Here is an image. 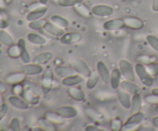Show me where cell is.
Instances as JSON below:
<instances>
[{"mask_svg":"<svg viewBox=\"0 0 158 131\" xmlns=\"http://www.w3.org/2000/svg\"><path fill=\"white\" fill-rule=\"evenodd\" d=\"M135 72L140 81L147 87H151L154 85V80L152 76L149 73L146 66L143 63H138L135 66Z\"/></svg>","mask_w":158,"mask_h":131,"instance_id":"obj_1","label":"cell"},{"mask_svg":"<svg viewBox=\"0 0 158 131\" xmlns=\"http://www.w3.org/2000/svg\"><path fill=\"white\" fill-rule=\"evenodd\" d=\"M119 69L121 72L122 76L125 78V80L129 81L135 82L136 75L135 69L131 62L125 59H122L119 62Z\"/></svg>","mask_w":158,"mask_h":131,"instance_id":"obj_2","label":"cell"},{"mask_svg":"<svg viewBox=\"0 0 158 131\" xmlns=\"http://www.w3.org/2000/svg\"><path fill=\"white\" fill-rule=\"evenodd\" d=\"M145 118V113L142 111L132 113V115L126 120L123 126V130H133L138 127Z\"/></svg>","mask_w":158,"mask_h":131,"instance_id":"obj_3","label":"cell"},{"mask_svg":"<svg viewBox=\"0 0 158 131\" xmlns=\"http://www.w3.org/2000/svg\"><path fill=\"white\" fill-rule=\"evenodd\" d=\"M70 66L77 73L80 74L83 77H87L91 72V69L87 63L80 58L71 59Z\"/></svg>","mask_w":158,"mask_h":131,"instance_id":"obj_4","label":"cell"},{"mask_svg":"<svg viewBox=\"0 0 158 131\" xmlns=\"http://www.w3.org/2000/svg\"><path fill=\"white\" fill-rule=\"evenodd\" d=\"M54 83L53 72L51 69H46L42 76L41 86L43 88V94L46 95L51 91Z\"/></svg>","mask_w":158,"mask_h":131,"instance_id":"obj_5","label":"cell"},{"mask_svg":"<svg viewBox=\"0 0 158 131\" xmlns=\"http://www.w3.org/2000/svg\"><path fill=\"white\" fill-rule=\"evenodd\" d=\"M92 14L97 17H101V18H106V17L110 16L113 15L114 9L112 6L104 4L95 5L91 9Z\"/></svg>","mask_w":158,"mask_h":131,"instance_id":"obj_6","label":"cell"},{"mask_svg":"<svg viewBox=\"0 0 158 131\" xmlns=\"http://www.w3.org/2000/svg\"><path fill=\"white\" fill-rule=\"evenodd\" d=\"M124 26L133 30H140L144 26V23L141 18L136 16H127L123 18Z\"/></svg>","mask_w":158,"mask_h":131,"instance_id":"obj_7","label":"cell"},{"mask_svg":"<svg viewBox=\"0 0 158 131\" xmlns=\"http://www.w3.org/2000/svg\"><path fill=\"white\" fill-rule=\"evenodd\" d=\"M82 39V35L77 32H69L64 33L60 37V42L64 45H72Z\"/></svg>","mask_w":158,"mask_h":131,"instance_id":"obj_8","label":"cell"},{"mask_svg":"<svg viewBox=\"0 0 158 131\" xmlns=\"http://www.w3.org/2000/svg\"><path fill=\"white\" fill-rule=\"evenodd\" d=\"M124 22H123V18H111V19L106 20L104 22L103 25V28L106 31H110V32H114V31L119 30L124 27Z\"/></svg>","mask_w":158,"mask_h":131,"instance_id":"obj_9","label":"cell"},{"mask_svg":"<svg viewBox=\"0 0 158 131\" xmlns=\"http://www.w3.org/2000/svg\"><path fill=\"white\" fill-rule=\"evenodd\" d=\"M56 112L64 119L74 118L78 114V111L72 106H61L56 108Z\"/></svg>","mask_w":158,"mask_h":131,"instance_id":"obj_10","label":"cell"},{"mask_svg":"<svg viewBox=\"0 0 158 131\" xmlns=\"http://www.w3.org/2000/svg\"><path fill=\"white\" fill-rule=\"evenodd\" d=\"M9 104L12 105L13 107L16 109H22V110H26L29 108V104L20 96L12 95L8 98Z\"/></svg>","mask_w":158,"mask_h":131,"instance_id":"obj_11","label":"cell"},{"mask_svg":"<svg viewBox=\"0 0 158 131\" xmlns=\"http://www.w3.org/2000/svg\"><path fill=\"white\" fill-rule=\"evenodd\" d=\"M48 11V8L46 7V5L41 6L40 7L36 8V9H33V10L29 11V13L26 15V20L28 22L34 21V20L40 19V18H43V16L46 14Z\"/></svg>","mask_w":158,"mask_h":131,"instance_id":"obj_12","label":"cell"},{"mask_svg":"<svg viewBox=\"0 0 158 131\" xmlns=\"http://www.w3.org/2000/svg\"><path fill=\"white\" fill-rule=\"evenodd\" d=\"M120 88L124 89L125 91L129 92L131 95H135V94H141L142 89L137 84L134 82L129 81V80H122L120 83Z\"/></svg>","mask_w":158,"mask_h":131,"instance_id":"obj_13","label":"cell"},{"mask_svg":"<svg viewBox=\"0 0 158 131\" xmlns=\"http://www.w3.org/2000/svg\"><path fill=\"white\" fill-rule=\"evenodd\" d=\"M97 69L99 72L100 79L105 84H109L110 82V73L106 63L103 61H99L97 64Z\"/></svg>","mask_w":158,"mask_h":131,"instance_id":"obj_14","label":"cell"},{"mask_svg":"<svg viewBox=\"0 0 158 131\" xmlns=\"http://www.w3.org/2000/svg\"><path fill=\"white\" fill-rule=\"evenodd\" d=\"M43 67L41 65L35 63H26L22 67V71L26 74V76H36L43 72Z\"/></svg>","mask_w":158,"mask_h":131,"instance_id":"obj_15","label":"cell"},{"mask_svg":"<svg viewBox=\"0 0 158 131\" xmlns=\"http://www.w3.org/2000/svg\"><path fill=\"white\" fill-rule=\"evenodd\" d=\"M26 74L21 72H15L9 74L6 78V83L8 85L13 86V85L17 84V83H23L26 79Z\"/></svg>","mask_w":158,"mask_h":131,"instance_id":"obj_16","label":"cell"},{"mask_svg":"<svg viewBox=\"0 0 158 131\" xmlns=\"http://www.w3.org/2000/svg\"><path fill=\"white\" fill-rule=\"evenodd\" d=\"M117 96L122 106H123L127 109H131V96L129 92L121 88H119L117 89Z\"/></svg>","mask_w":158,"mask_h":131,"instance_id":"obj_17","label":"cell"},{"mask_svg":"<svg viewBox=\"0 0 158 131\" xmlns=\"http://www.w3.org/2000/svg\"><path fill=\"white\" fill-rule=\"evenodd\" d=\"M68 93L73 100L78 102H82L86 98V94L80 86H73L68 88Z\"/></svg>","mask_w":158,"mask_h":131,"instance_id":"obj_18","label":"cell"},{"mask_svg":"<svg viewBox=\"0 0 158 131\" xmlns=\"http://www.w3.org/2000/svg\"><path fill=\"white\" fill-rule=\"evenodd\" d=\"M54 72L57 76L60 78H66V77L69 76L71 75L76 74V71L73 69L71 66H63V65H58L54 68Z\"/></svg>","mask_w":158,"mask_h":131,"instance_id":"obj_19","label":"cell"},{"mask_svg":"<svg viewBox=\"0 0 158 131\" xmlns=\"http://www.w3.org/2000/svg\"><path fill=\"white\" fill-rule=\"evenodd\" d=\"M43 29H44L48 34L56 37H61L62 35L65 33L64 29L59 27L56 25L54 24L53 23H52L51 21H48V20L47 23L45 25Z\"/></svg>","mask_w":158,"mask_h":131,"instance_id":"obj_20","label":"cell"},{"mask_svg":"<svg viewBox=\"0 0 158 131\" xmlns=\"http://www.w3.org/2000/svg\"><path fill=\"white\" fill-rule=\"evenodd\" d=\"M52 58H53V53L50 51H46V52H40V53L35 55L33 59H32V63L43 66V65L47 64L49 62H50Z\"/></svg>","mask_w":158,"mask_h":131,"instance_id":"obj_21","label":"cell"},{"mask_svg":"<svg viewBox=\"0 0 158 131\" xmlns=\"http://www.w3.org/2000/svg\"><path fill=\"white\" fill-rule=\"evenodd\" d=\"M83 76H82L81 75L78 73L73 74V75H71L69 76L66 77V78L62 79V84L64 86L66 87H70V86H78L79 84L83 82Z\"/></svg>","mask_w":158,"mask_h":131,"instance_id":"obj_22","label":"cell"},{"mask_svg":"<svg viewBox=\"0 0 158 131\" xmlns=\"http://www.w3.org/2000/svg\"><path fill=\"white\" fill-rule=\"evenodd\" d=\"M122 73L120 72L119 68H114L113 70L111 71L110 73V86L114 89L117 90V89L120 88V83H121L122 80Z\"/></svg>","mask_w":158,"mask_h":131,"instance_id":"obj_23","label":"cell"},{"mask_svg":"<svg viewBox=\"0 0 158 131\" xmlns=\"http://www.w3.org/2000/svg\"><path fill=\"white\" fill-rule=\"evenodd\" d=\"M17 44L19 46V47L21 48V58L22 61L26 64V63H29L31 62V55L29 54V52L28 51L27 48H26V43L24 39L20 38L18 40V43Z\"/></svg>","mask_w":158,"mask_h":131,"instance_id":"obj_24","label":"cell"},{"mask_svg":"<svg viewBox=\"0 0 158 131\" xmlns=\"http://www.w3.org/2000/svg\"><path fill=\"white\" fill-rule=\"evenodd\" d=\"M74 9H75L76 12L79 15H80L81 17L84 18H90L92 14V11L91 9L88 7L86 5H85L84 3L81 2L77 4V6H74Z\"/></svg>","mask_w":158,"mask_h":131,"instance_id":"obj_25","label":"cell"},{"mask_svg":"<svg viewBox=\"0 0 158 131\" xmlns=\"http://www.w3.org/2000/svg\"><path fill=\"white\" fill-rule=\"evenodd\" d=\"M100 76L97 70L91 71L90 74L87 76V81H86V88L88 89H93L97 86L100 81Z\"/></svg>","mask_w":158,"mask_h":131,"instance_id":"obj_26","label":"cell"},{"mask_svg":"<svg viewBox=\"0 0 158 131\" xmlns=\"http://www.w3.org/2000/svg\"><path fill=\"white\" fill-rule=\"evenodd\" d=\"M85 113L88 118L91 120L95 122H102L104 120V116L103 113L99 112L94 108H86L85 109Z\"/></svg>","mask_w":158,"mask_h":131,"instance_id":"obj_27","label":"cell"},{"mask_svg":"<svg viewBox=\"0 0 158 131\" xmlns=\"http://www.w3.org/2000/svg\"><path fill=\"white\" fill-rule=\"evenodd\" d=\"M24 88L34 95L38 96H41L43 94V88L41 86L38 85L37 83H34V82L31 81H26L24 83Z\"/></svg>","mask_w":158,"mask_h":131,"instance_id":"obj_28","label":"cell"},{"mask_svg":"<svg viewBox=\"0 0 158 131\" xmlns=\"http://www.w3.org/2000/svg\"><path fill=\"white\" fill-rule=\"evenodd\" d=\"M142 108V97L140 94H135L133 95L131 97V113H135L141 111Z\"/></svg>","mask_w":158,"mask_h":131,"instance_id":"obj_29","label":"cell"},{"mask_svg":"<svg viewBox=\"0 0 158 131\" xmlns=\"http://www.w3.org/2000/svg\"><path fill=\"white\" fill-rule=\"evenodd\" d=\"M44 117L56 125L63 124L65 123V120H66V119L63 118L61 116L59 115L56 111L55 112L54 111H47V112L45 113Z\"/></svg>","mask_w":158,"mask_h":131,"instance_id":"obj_30","label":"cell"},{"mask_svg":"<svg viewBox=\"0 0 158 131\" xmlns=\"http://www.w3.org/2000/svg\"><path fill=\"white\" fill-rule=\"evenodd\" d=\"M28 41L31 43L37 46H43L46 43V39L43 36L40 35V34L35 33V32H29L27 34Z\"/></svg>","mask_w":158,"mask_h":131,"instance_id":"obj_31","label":"cell"},{"mask_svg":"<svg viewBox=\"0 0 158 131\" xmlns=\"http://www.w3.org/2000/svg\"><path fill=\"white\" fill-rule=\"evenodd\" d=\"M20 96L23 97L29 105H37L40 103V96L34 95L33 93H32V92H29V90L26 89H24L23 93L21 94Z\"/></svg>","mask_w":158,"mask_h":131,"instance_id":"obj_32","label":"cell"},{"mask_svg":"<svg viewBox=\"0 0 158 131\" xmlns=\"http://www.w3.org/2000/svg\"><path fill=\"white\" fill-rule=\"evenodd\" d=\"M0 43L9 47L15 43V40L7 31L4 29H0Z\"/></svg>","mask_w":158,"mask_h":131,"instance_id":"obj_33","label":"cell"},{"mask_svg":"<svg viewBox=\"0 0 158 131\" xmlns=\"http://www.w3.org/2000/svg\"><path fill=\"white\" fill-rule=\"evenodd\" d=\"M38 124L43 130L46 131H55L56 130V125L54 124L51 121L46 118V117H41L38 120Z\"/></svg>","mask_w":158,"mask_h":131,"instance_id":"obj_34","label":"cell"},{"mask_svg":"<svg viewBox=\"0 0 158 131\" xmlns=\"http://www.w3.org/2000/svg\"><path fill=\"white\" fill-rule=\"evenodd\" d=\"M50 21L63 29L69 27V21L66 18L60 15H52L50 18Z\"/></svg>","mask_w":158,"mask_h":131,"instance_id":"obj_35","label":"cell"},{"mask_svg":"<svg viewBox=\"0 0 158 131\" xmlns=\"http://www.w3.org/2000/svg\"><path fill=\"white\" fill-rule=\"evenodd\" d=\"M7 54L10 58L18 59L21 56V48L18 44L14 43L12 46H9L7 49Z\"/></svg>","mask_w":158,"mask_h":131,"instance_id":"obj_36","label":"cell"},{"mask_svg":"<svg viewBox=\"0 0 158 131\" xmlns=\"http://www.w3.org/2000/svg\"><path fill=\"white\" fill-rule=\"evenodd\" d=\"M46 23H47V20L45 18H40V19L29 22L28 26L32 30H39V29H43Z\"/></svg>","mask_w":158,"mask_h":131,"instance_id":"obj_37","label":"cell"},{"mask_svg":"<svg viewBox=\"0 0 158 131\" xmlns=\"http://www.w3.org/2000/svg\"><path fill=\"white\" fill-rule=\"evenodd\" d=\"M110 129L113 131H120L123 129V123L121 119L119 117H114L110 120Z\"/></svg>","mask_w":158,"mask_h":131,"instance_id":"obj_38","label":"cell"},{"mask_svg":"<svg viewBox=\"0 0 158 131\" xmlns=\"http://www.w3.org/2000/svg\"><path fill=\"white\" fill-rule=\"evenodd\" d=\"M83 2V0H57L56 3L61 7H74Z\"/></svg>","mask_w":158,"mask_h":131,"instance_id":"obj_39","label":"cell"},{"mask_svg":"<svg viewBox=\"0 0 158 131\" xmlns=\"http://www.w3.org/2000/svg\"><path fill=\"white\" fill-rule=\"evenodd\" d=\"M146 40L153 49L158 52V37L150 34L146 36Z\"/></svg>","mask_w":158,"mask_h":131,"instance_id":"obj_40","label":"cell"},{"mask_svg":"<svg viewBox=\"0 0 158 131\" xmlns=\"http://www.w3.org/2000/svg\"><path fill=\"white\" fill-rule=\"evenodd\" d=\"M137 59L138 60L140 63H143V64L144 65H148L149 64V63H153V62H155V57L142 54V55H137Z\"/></svg>","mask_w":158,"mask_h":131,"instance_id":"obj_41","label":"cell"},{"mask_svg":"<svg viewBox=\"0 0 158 131\" xmlns=\"http://www.w3.org/2000/svg\"><path fill=\"white\" fill-rule=\"evenodd\" d=\"M146 66L147 69L149 72V73L154 76H158V63L157 62H153V63H149Z\"/></svg>","mask_w":158,"mask_h":131,"instance_id":"obj_42","label":"cell"},{"mask_svg":"<svg viewBox=\"0 0 158 131\" xmlns=\"http://www.w3.org/2000/svg\"><path fill=\"white\" fill-rule=\"evenodd\" d=\"M9 129L12 131H19L21 129V122L18 117H13L9 123Z\"/></svg>","mask_w":158,"mask_h":131,"instance_id":"obj_43","label":"cell"},{"mask_svg":"<svg viewBox=\"0 0 158 131\" xmlns=\"http://www.w3.org/2000/svg\"><path fill=\"white\" fill-rule=\"evenodd\" d=\"M144 100L146 103L151 105H157L158 104V95L154 93L147 94L144 96Z\"/></svg>","mask_w":158,"mask_h":131,"instance_id":"obj_44","label":"cell"},{"mask_svg":"<svg viewBox=\"0 0 158 131\" xmlns=\"http://www.w3.org/2000/svg\"><path fill=\"white\" fill-rule=\"evenodd\" d=\"M9 105L6 103H2L0 104V122L6 117L9 112Z\"/></svg>","mask_w":158,"mask_h":131,"instance_id":"obj_45","label":"cell"},{"mask_svg":"<svg viewBox=\"0 0 158 131\" xmlns=\"http://www.w3.org/2000/svg\"><path fill=\"white\" fill-rule=\"evenodd\" d=\"M24 89V84L17 83V84H15L12 86V93H13L14 95L21 96V94L23 93Z\"/></svg>","mask_w":158,"mask_h":131,"instance_id":"obj_46","label":"cell"},{"mask_svg":"<svg viewBox=\"0 0 158 131\" xmlns=\"http://www.w3.org/2000/svg\"><path fill=\"white\" fill-rule=\"evenodd\" d=\"M85 130L86 131H103L104 129H100L98 126H95V125H88L85 128Z\"/></svg>","mask_w":158,"mask_h":131,"instance_id":"obj_47","label":"cell"},{"mask_svg":"<svg viewBox=\"0 0 158 131\" xmlns=\"http://www.w3.org/2000/svg\"><path fill=\"white\" fill-rule=\"evenodd\" d=\"M6 84H7V83H4L3 81L0 80V93H1L2 95L6 93V92H7L8 88H7V85Z\"/></svg>","mask_w":158,"mask_h":131,"instance_id":"obj_48","label":"cell"},{"mask_svg":"<svg viewBox=\"0 0 158 131\" xmlns=\"http://www.w3.org/2000/svg\"><path fill=\"white\" fill-rule=\"evenodd\" d=\"M9 26L7 20L2 18V16H0V29H6Z\"/></svg>","mask_w":158,"mask_h":131,"instance_id":"obj_49","label":"cell"},{"mask_svg":"<svg viewBox=\"0 0 158 131\" xmlns=\"http://www.w3.org/2000/svg\"><path fill=\"white\" fill-rule=\"evenodd\" d=\"M151 8H152V10L154 12H158V0H153Z\"/></svg>","mask_w":158,"mask_h":131,"instance_id":"obj_50","label":"cell"},{"mask_svg":"<svg viewBox=\"0 0 158 131\" xmlns=\"http://www.w3.org/2000/svg\"><path fill=\"white\" fill-rule=\"evenodd\" d=\"M152 124L156 129H158V116L154 117L152 118Z\"/></svg>","mask_w":158,"mask_h":131,"instance_id":"obj_51","label":"cell"},{"mask_svg":"<svg viewBox=\"0 0 158 131\" xmlns=\"http://www.w3.org/2000/svg\"><path fill=\"white\" fill-rule=\"evenodd\" d=\"M7 5L8 4L6 2V0H0V10H4V9H6Z\"/></svg>","mask_w":158,"mask_h":131,"instance_id":"obj_52","label":"cell"},{"mask_svg":"<svg viewBox=\"0 0 158 131\" xmlns=\"http://www.w3.org/2000/svg\"><path fill=\"white\" fill-rule=\"evenodd\" d=\"M151 92L154 94H156V95H158V88H154L151 91Z\"/></svg>","mask_w":158,"mask_h":131,"instance_id":"obj_53","label":"cell"},{"mask_svg":"<svg viewBox=\"0 0 158 131\" xmlns=\"http://www.w3.org/2000/svg\"><path fill=\"white\" fill-rule=\"evenodd\" d=\"M38 2H40L43 5H46L48 2H49V0H38Z\"/></svg>","mask_w":158,"mask_h":131,"instance_id":"obj_54","label":"cell"},{"mask_svg":"<svg viewBox=\"0 0 158 131\" xmlns=\"http://www.w3.org/2000/svg\"><path fill=\"white\" fill-rule=\"evenodd\" d=\"M12 2V0H6V2H7L8 5L10 4V3Z\"/></svg>","mask_w":158,"mask_h":131,"instance_id":"obj_55","label":"cell"},{"mask_svg":"<svg viewBox=\"0 0 158 131\" xmlns=\"http://www.w3.org/2000/svg\"><path fill=\"white\" fill-rule=\"evenodd\" d=\"M2 94L0 93V104H1V103H2Z\"/></svg>","mask_w":158,"mask_h":131,"instance_id":"obj_56","label":"cell"},{"mask_svg":"<svg viewBox=\"0 0 158 131\" xmlns=\"http://www.w3.org/2000/svg\"><path fill=\"white\" fill-rule=\"evenodd\" d=\"M155 110H156V112L157 113H158V104L157 105H156V107H155Z\"/></svg>","mask_w":158,"mask_h":131,"instance_id":"obj_57","label":"cell"},{"mask_svg":"<svg viewBox=\"0 0 158 131\" xmlns=\"http://www.w3.org/2000/svg\"><path fill=\"white\" fill-rule=\"evenodd\" d=\"M2 43H0V48H1V47H2Z\"/></svg>","mask_w":158,"mask_h":131,"instance_id":"obj_58","label":"cell"}]
</instances>
